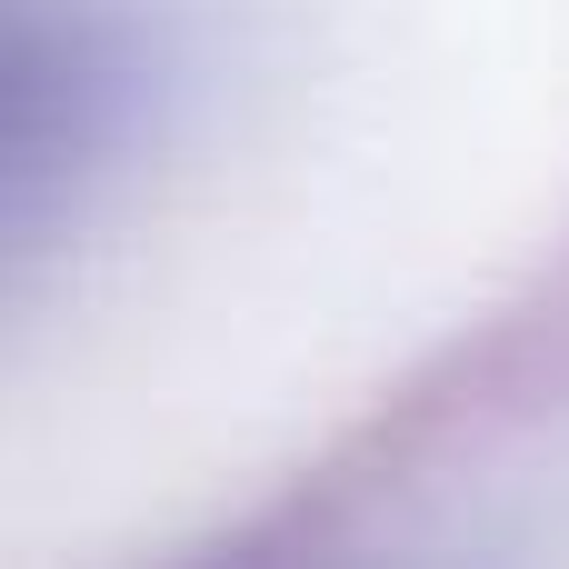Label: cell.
Masks as SVG:
<instances>
[{
	"instance_id": "obj_1",
	"label": "cell",
	"mask_w": 569,
	"mask_h": 569,
	"mask_svg": "<svg viewBox=\"0 0 569 569\" xmlns=\"http://www.w3.org/2000/svg\"><path fill=\"white\" fill-rule=\"evenodd\" d=\"M70 20L60 0H0V200L50 160L70 120Z\"/></svg>"
}]
</instances>
